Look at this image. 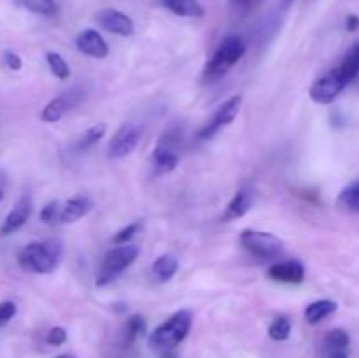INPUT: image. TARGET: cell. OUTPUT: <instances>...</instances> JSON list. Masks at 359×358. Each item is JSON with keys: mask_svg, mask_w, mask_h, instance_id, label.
Returning <instances> with one entry per match:
<instances>
[{"mask_svg": "<svg viewBox=\"0 0 359 358\" xmlns=\"http://www.w3.org/2000/svg\"><path fill=\"white\" fill-rule=\"evenodd\" d=\"M65 341H67V330L64 327H53L46 335V343L51 346H61Z\"/></svg>", "mask_w": 359, "mask_h": 358, "instance_id": "4dcf8cb0", "label": "cell"}, {"mask_svg": "<svg viewBox=\"0 0 359 358\" xmlns=\"http://www.w3.org/2000/svg\"><path fill=\"white\" fill-rule=\"evenodd\" d=\"M345 86L347 84L340 79L337 70L333 69L314 81V84L309 90V95L312 102L319 104V106H326V104H331L333 100L337 99Z\"/></svg>", "mask_w": 359, "mask_h": 358, "instance_id": "ba28073f", "label": "cell"}, {"mask_svg": "<svg viewBox=\"0 0 359 358\" xmlns=\"http://www.w3.org/2000/svg\"><path fill=\"white\" fill-rule=\"evenodd\" d=\"M359 28V16L349 15L345 18V30L347 32H356Z\"/></svg>", "mask_w": 359, "mask_h": 358, "instance_id": "d6a6232c", "label": "cell"}, {"mask_svg": "<svg viewBox=\"0 0 359 358\" xmlns=\"http://www.w3.org/2000/svg\"><path fill=\"white\" fill-rule=\"evenodd\" d=\"M60 204H58L57 200H51V202H48L42 207L39 218H41V221H44V223H53L55 220H60Z\"/></svg>", "mask_w": 359, "mask_h": 358, "instance_id": "f1b7e54d", "label": "cell"}, {"mask_svg": "<svg viewBox=\"0 0 359 358\" xmlns=\"http://www.w3.org/2000/svg\"><path fill=\"white\" fill-rule=\"evenodd\" d=\"M179 271V260L177 256L166 253V255L158 256L151 265V276L156 283L171 281Z\"/></svg>", "mask_w": 359, "mask_h": 358, "instance_id": "e0dca14e", "label": "cell"}, {"mask_svg": "<svg viewBox=\"0 0 359 358\" xmlns=\"http://www.w3.org/2000/svg\"><path fill=\"white\" fill-rule=\"evenodd\" d=\"M46 62L50 65V70L53 73L55 77H58L60 81H65L70 77V67H68L67 60H65L60 53L48 51V53H46Z\"/></svg>", "mask_w": 359, "mask_h": 358, "instance_id": "d4e9b609", "label": "cell"}, {"mask_svg": "<svg viewBox=\"0 0 359 358\" xmlns=\"http://www.w3.org/2000/svg\"><path fill=\"white\" fill-rule=\"evenodd\" d=\"M269 276L273 281L300 285L305 279V267L300 260H284L269 267Z\"/></svg>", "mask_w": 359, "mask_h": 358, "instance_id": "7c38bea8", "label": "cell"}, {"mask_svg": "<svg viewBox=\"0 0 359 358\" xmlns=\"http://www.w3.org/2000/svg\"><path fill=\"white\" fill-rule=\"evenodd\" d=\"M244 53H246V42L242 41V37H238V35H230V37H226L221 42L220 48L215 50L214 57L205 64L204 79L207 81V83L220 81L221 77L226 76L228 70H230L237 62H240Z\"/></svg>", "mask_w": 359, "mask_h": 358, "instance_id": "7a4b0ae2", "label": "cell"}, {"mask_svg": "<svg viewBox=\"0 0 359 358\" xmlns=\"http://www.w3.org/2000/svg\"><path fill=\"white\" fill-rule=\"evenodd\" d=\"M76 102L77 100L76 97H74V93H64V95L57 97V99L50 100V102L46 104L44 109H42L41 113V120L44 123L60 122L65 116V113L76 106Z\"/></svg>", "mask_w": 359, "mask_h": 358, "instance_id": "2e32d148", "label": "cell"}, {"mask_svg": "<svg viewBox=\"0 0 359 358\" xmlns=\"http://www.w3.org/2000/svg\"><path fill=\"white\" fill-rule=\"evenodd\" d=\"M191 323H193V314L188 309L177 311L149 334V348L159 355L172 353V350H175L188 337Z\"/></svg>", "mask_w": 359, "mask_h": 358, "instance_id": "6da1fadb", "label": "cell"}, {"mask_svg": "<svg viewBox=\"0 0 359 358\" xmlns=\"http://www.w3.org/2000/svg\"><path fill=\"white\" fill-rule=\"evenodd\" d=\"M142 230V223L140 221H133L130 225H126L125 229L117 230L116 234L113 236V243L117 244V246H122V244H126L128 241H132L137 234Z\"/></svg>", "mask_w": 359, "mask_h": 358, "instance_id": "83f0119b", "label": "cell"}, {"mask_svg": "<svg viewBox=\"0 0 359 358\" xmlns=\"http://www.w3.org/2000/svg\"><path fill=\"white\" fill-rule=\"evenodd\" d=\"M284 2H286V4H289V2H293V0H284Z\"/></svg>", "mask_w": 359, "mask_h": 358, "instance_id": "74e56055", "label": "cell"}, {"mask_svg": "<svg viewBox=\"0 0 359 358\" xmlns=\"http://www.w3.org/2000/svg\"><path fill=\"white\" fill-rule=\"evenodd\" d=\"M240 246L260 260H273L284 252V243L279 237L270 232L253 229L242 230Z\"/></svg>", "mask_w": 359, "mask_h": 358, "instance_id": "5b68a950", "label": "cell"}, {"mask_svg": "<svg viewBox=\"0 0 359 358\" xmlns=\"http://www.w3.org/2000/svg\"><path fill=\"white\" fill-rule=\"evenodd\" d=\"M233 2H238V4H244V2H247V0H233Z\"/></svg>", "mask_w": 359, "mask_h": 358, "instance_id": "8d00e7d4", "label": "cell"}, {"mask_svg": "<svg viewBox=\"0 0 359 358\" xmlns=\"http://www.w3.org/2000/svg\"><path fill=\"white\" fill-rule=\"evenodd\" d=\"M240 106H242V95H233L231 99H228L226 102L221 104V106L215 109L214 115H212V118L202 126L200 132H198V138L211 139L212 135H215L221 129L230 125V123L237 118Z\"/></svg>", "mask_w": 359, "mask_h": 358, "instance_id": "52a82bcc", "label": "cell"}, {"mask_svg": "<svg viewBox=\"0 0 359 358\" xmlns=\"http://www.w3.org/2000/svg\"><path fill=\"white\" fill-rule=\"evenodd\" d=\"M140 249L133 244H122V246H116V248L109 249L104 256L102 263H100L99 274L95 279V285L97 286H106L110 281L122 274L125 269H128L133 262L139 256Z\"/></svg>", "mask_w": 359, "mask_h": 358, "instance_id": "277c9868", "label": "cell"}, {"mask_svg": "<svg viewBox=\"0 0 359 358\" xmlns=\"http://www.w3.org/2000/svg\"><path fill=\"white\" fill-rule=\"evenodd\" d=\"M76 46L77 50L83 55L91 58H97V60H104L109 55V44L106 42V39L99 34L93 28H86V30L81 32L76 37Z\"/></svg>", "mask_w": 359, "mask_h": 358, "instance_id": "8fae6325", "label": "cell"}, {"mask_svg": "<svg viewBox=\"0 0 359 358\" xmlns=\"http://www.w3.org/2000/svg\"><path fill=\"white\" fill-rule=\"evenodd\" d=\"M32 209H34V202L28 194L23 195L18 202L14 204L9 214L6 216L4 223L0 227V236H11V234L18 232L21 227L27 225V221L30 220Z\"/></svg>", "mask_w": 359, "mask_h": 358, "instance_id": "9c48e42d", "label": "cell"}, {"mask_svg": "<svg viewBox=\"0 0 359 358\" xmlns=\"http://www.w3.org/2000/svg\"><path fill=\"white\" fill-rule=\"evenodd\" d=\"M254 204V194L249 187H244L233 195V198L230 200L226 207V213L223 214L224 221H233L238 220V218L246 216L247 213L251 211Z\"/></svg>", "mask_w": 359, "mask_h": 358, "instance_id": "9a60e30c", "label": "cell"}, {"mask_svg": "<svg viewBox=\"0 0 359 358\" xmlns=\"http://www.w3.org/2000/svg\"><path fill=\"white\" fill-rule=\"evenodd\" d=\"M60 260V246L57 243H34L27 244L19 252L18 263L21 269L34 274H51L57 269Z\"/></svg>", "mask_w": 359, "mask_h": 358, "instance_id": "3957f363", "label": "cell"}, {"mask_svg": "<svg viewBox=\"0 0 359 358\" xmlns=\"http://www.w3.org/2000/svg\"><path fill=\"white\" fill-rule=\"evenodd\" d=\"M140 135H142V126L137 125V123L128 122L123 123L119 129L114 132L113 139L109 142V156L114 160H119V158H125L128 156L133 149L137 148L140 141Z\"/></svg>", "mask_w": 359, "mask_h": 358, "instance_id": "8992f818", "label": "cell"}, {"mask_svg": "<svg viewBox=\"0 0 359 358\" xmlns=\"http://www.w3.org/2000/svg\"><path fill=\"white\" fill-rule=\"evenodd\" d=\"M4 65L8 67L9 70H14V73H18V70H21L23 62H21V58H19L16 53H12V51H6V53H4Z\"/></svg>", "mask_w": 359, "mask_h": 358, "instance_id": "1f68e13d", "label": "cell"}, {"mask_svg": "<svg viewBox=\"0 0 359 358\" xmlns=\"http://www.w3.org/2000/svg\"><path fill=\"white\" fill-rule=\"evenodd\" d=\"M270 339L273 341H286L291 335V321L286 317H277L269 327Z\"/></svg>", "mask_w": 359, "mask_h": 358, "instance_id": "4316f807", "label": "cell"}, {"mask_svg": "<svg viewBox=\"0 0 359 358\" xmlns=\"http://www.w3.org/2000/svg\"><path fill=\"white\" fill-rule=\"evenodd\" d=\"M106 130H107L106 125H102V123H100V125L91 126V129H88L86 132H84L83 135L77 139V142H76L77 151H88L90 148H93L97 142L102 141V138L106 135Z\"/></svg>", "mask_w": 359, "mask_h": 358, "instance_id": "7402d4cb", "label": "cell"}, {"mask_svg": "<svg viewBox=\"0 0 359 358\" xmlns=\"http://www.w3.org/2000/svg\"><path fill=\"white\" fill-rule=\"evenodd\" d=\"M324 358H347V353H345V351H340V353L328 355V357H324Z\"/></svg>", "mask_w": 359, "mask_h": 358, "instance_id": "e575fe53", "label": "cell"}, {"mask_svg": "<svg viewBox=\"0 0 359 358\" xmlns=\"http://www.w3.org/2000/svg\"><path fill=\"white\" fill-rule=\"evenodd\" d=\"M57 358H76V357H74V355H70V353H64V355H58Z\"/></svg>", "mask_w": 359, "mask_h": 358, "instance_id": "d590c367", "label": "cell"}, {"mask_svg": "<svg viewBox=\"0 0 359 358\" xmlns=\"http://www.w3.org/2000/svg\"><path fill=\"white\" fill-rule=\"evenodd\" d=\"M335 70H337L338 76H340V79L345 84L356 79V76L359 74V42H356L354 46L345 53L344 60L340 62V65Z\"/></svg>", "mask_w": 359, "mask_h": 358, "instance_id": "ac0fdd59", "label": "cell"}, {"mask_svg": "<svg viewBox=\"0 0 359 358\" xmlns=\"http://www.w3.org/2000/svg\"><path fill=\"white\" fill-rule=\"evenodd\" d=\"M16 311H18V308H16V302H12V301L0 302V327L8 325L9 321L16 317Z\"/></svg>", "mask_w": 359, "mask_h": 358, "instance_id": "f546056e", "label": "cell"}, {"mask_svg": "<svg viewBox=\"0 0 359 358\" xmlns=\"http://www.w3.org/2000/svg\"><path fill=\"white\" fill-rule=\"evenodd\" d=\"M146 328H148V323H146V318H144L142 314H133V317H130L125 325V343H135L140 335L146 334Z\"/></svg>", "mask_w": 359, "mask_h": 358, "instance_id": "cb8c5ba5", "label": "cell"}, {"mask_svg": "<svg viewBox=\"0 0 359 358\" xmlns=\"http://www.w3.org/2000/svg\"><path fill=\"white\" fill-rule=\"evenodd\" d=\"M97 23L104 28V30L110 32L114 35H122V37H128L133 34V21L130 16L125 12L117 11V9H102L97 15Z\"/></svg>", "mask_w": 359, "mask_h": 358, "instance_id": "30bf717a", "label": "cell"}, {"mask_svg": "<svg viewBox=\"0 0 359 358\" xmlns=\"http://www.w3.org/2000/svg\"><path fill=\"white\" fill-rule=\"evenodd\" d=\"M335 311H337V302L328 301V299L310 302L305 308V320L307 323L310 325H318L321 323L324 318L331 317Z\"/></svg>", "mask_w": 359, "mask_h": 358, "instance_id": "ffe728a7", "label": "cell"}, {"mask_svg": "<svg viewBox=\"0 0 359 358\" xmlns=\"http://www.w3.org/2000/svg\"><path fill=\"white\" fill-rule=\"evenodd\" d=\"M162 4L174 15L186 18H202L205 15L198 0H162Z\"/></svg>", "mask_w": 359, "mask_h": 358, "instance_id": "d6986e66", "label": "cell"}, {"mask_svg": "<svg viewBox=\"0 0 359 358\" xmlns=\"http://www.w3.org/2000/svg\"><path fill=\"white\" fill-rule=\"evenodd\" d=\"M349 343H351V337H349L347 332L342 330V328H335V330L328 332L324 341H322V355L328 357V355L345 351L349 348Z\"/></svg>", "mask_w": 359, "mask_h": 358, "instance_id": "44dd1931", "label": "cell"}, {"mask_svg": "<svg viewBox=\"0 0 359 358\" xmlns=\"http://www.w3.org/2000/svg\"><path fill=\"white\" fill-rule=\"evenodd\" d=\"M338 206L344 209L352 211V213H359V181H354L338 195Z\"/></svg>", "mask_w": 359, "mask_h": 358, "instance_id": "603a6c76", "label": "cell"}, {"mask_svg": "<svg viewBox=\"0 0 359 358\" xmlns=\"http://www.w3.org/2000/svg\"><path fill=\"white\" fill-rule=\"evenodd\" d=\"M19 4L27 11L34 12V15H42V16H51L57 12V4L55 0H18Z\"/></svg>", "mask_w": 359, "mask_h": 358, "instance_id": "484cf974", "label": "cell"}, {"mask_svg": "<svg viewBox=\"0 0 359 358\" xmlns=\"http://www.w3.org/2000/svg\"><path fill=\"white\" fill-rule=\"evenodd\" d=\"M151 164L158 174H168V172H172L175 167H177L179 153L175 151L171 139L165 138L156 144L155 151H153V156H151Z\"/></svg>", "mask_w": 359, "mask_h": 358, "instance_id": "4fadbf2b", "label": "cell"}, {"mask_svg": "<svg viewBox=\"0 0 359 358\" xmlns=\"http://www.w3.org/2000/svg\"><path fill=\"white\" fill-rule=\"evenodd\" d=\"M93 207V200L86 195H76V197L68 198L67 202L60 209V221L61 223H76L81 218L86 216Z\"/></svg>", "mask_w": 359, "mask_h": 358, "instance_id": "5bb4252c", "label": "cell"}, {"mask_svg": "<svg viewBox=\"0 0 359 358\" xmlns=\"http://www.w3.org/2000/svg\"><path fill=\"white\" fill-rule=\"evenodd\" d=\"M6 194V179L0 176V202H2V198H4Z\"/></svg>", "mask_w": 359, "mask_h": 358, "instance_id": "836d02e7", "label": "cell"}]
</instances>
